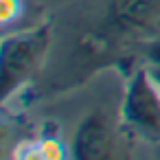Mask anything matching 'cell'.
I'll use <instances>...</instances> for the list:
<instances>
[{
  "instance_id": "6",
  "label": "cell",
  "mask_w": 160,
  "mask_h": 160,
  "mask_svg": "<svg viewBox=\"0 0 160 160\" xmlns=\"http://www.w3.org/2000/svg\"><path fill=\"white\" fill-rule=\"evenodd\" d=\"M142 57H145L147 66L160 68V33H158L156 38H151V40L145 42V46H142Z\"/></svg>"
},
{
  "instance_id": "5",
  "label": "cell",
  "mask_w": 160,
  "mask_h": 160,
  "mask_svg": "<svg viewBox=\"0 0 160 160\" xmlns=\"http://www.w3.org/2000/svg\"><path fill=\"white\" fill-rule=\"evenodd\" d=\"M24 16V0H0V24L2 29L16 24Z\"/></svg>"
},
{
  "instance_id": "4",
  "label": "cell",
  "mask_w": 160,
  "mask_h": 160,
  "mask_svg": "<svg viewBox=\"0 0 160 160\" xmlns=\"http://www.w3.org/2000/svg\"><path fill=\"white\" fill-rule=\"evenodd\" d=\"M70 158L72 160H112L114 158V134L105 114L92 112L81 118L72 136Z\"/></svg>"
},
{
  "instance_id": "7",
  "label": "cell",
  "mask_w": 160,
  "mask_h": 160,
  "mask_svg": "<svg viewBox=\"0 0 160 160\" xmlns=\"http://www.w3.org/2000/svg\"><path fill=\"white\" fill-rule=\"evenodd\" d=\"M149 70H151V75H153V79H156V83L160 86V68H151V66H149Z\"/></svg>"
},
{
  "instance_id": "3",
  "label": "cell",
  "mask_w": 160,
  "mask_h": 160,
  "mask_svg": "<svg viewBox=\"0 0 160 160\" xmlns=\"http://www.w3.org/2000/svg\"><path fill=\"white\" fill-rule=\"evenodd\" d=\"M105 13L116 35L147 42L160 33V0H108Z\"/></svg>"
},
{
  "instance_id": "2",
  "label": "cell",
  "mask_w": 160,
  "mask_h": 160,
  "mask_svg": "<svg viewBox=\"0 0 160 160\" xmlns=\"http://www.w3.org/2000/svg\"><path fill=\"white\" fill-rule=\"evenodd\" d=\"M121 118L140 140L160 145V86L156 83L149 66L134 70L127 79Z\"/></svg>"
},
{
  "instance_id": "1",
  "label": "cell",
  "mask_w": 160,
  "mask_h": 160,
  "mask_svg": "<svg viewBox=\"0 0 160 160\" xmlns=\"http://www.w3.org/2000/svg\"><path fill=\"white\" fill-rule=\"evenodd\" d=\"M53 42V24L46 20L33 29L9 33L0 44V101L7 108L11 97L18 94L42 68Z\"/></svg>"
}]
</instances>
